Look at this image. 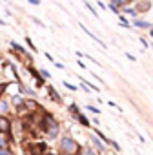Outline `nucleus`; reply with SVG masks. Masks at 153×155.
<instances>
[{
    "mask_svg": "<svg viewBox=\"0 0 153 155\" xmlns=\"http://www.w3.org/2000/svg\"><path fill=\"white\" fill-rule=\"evenodd\" d=\"M37 124H38V128H40V131L46 133L47 139H57L58 133H60V124H58V120H57L49 111H46V110H42L40 119H38Z\"/></svg>",
    "mask_w": 153,
    "mask_h": 155,
    "instance_id": "obj_1",
    "label": "nucleus"
},
{
    "mask_svg": "<svg viewBox=\"0 0 153 155\" xmlns=\"http://www.w3.org/2000/svg\"><path fill=\"white\" fill-rule=\"evenodd\" d=\"M38 73H40V77H42V79H44V81H46V79H49V77H51V75H49V71H47V69H40V71H38Z\"/></svg>",
    "mask_w": 153,
    "mask_h": 155,
    "instance_id": "obj_17",
    "label": "nucleus"
},
{
    "mask_svg": "<svg viewBox=\"0 0 153 155\" xmlns=\"http://www.w3.org/2000/svg\"><path fill=\"white\" fill-rule=\"evenodd\" d=\"M47 151V144L46 142H33L29 144V153L31 155H44Z\"/></svg>",
    "mask_w": 153,
    "mask_h": 155,
    "instance_id": "obj_4",
    "label": "nucleus"
},
{
    "mask_svg": "<svg viewBox=\"0 0 153 155\" xmlns=\"http://www.w3.org/2000/svg\"><path fill=\"white\" fill-rule=\"evenodd\" d=\"M67 110H69V113H71L73 117H76V115L80 113V111H79V106H76V104H69V108H67Z\"/></svg>",
    "mask_w": 153,
    "mask_h": 155,
    "instance_id": "obj_13",
    "label": "nucleus"
},
{
    "mask_svg": "<svg viewBox=\"0 0 153 155\" xmlns=\"http://www.w3.org/2000/svg\"><path fill=\"white\" fill-rule=\"evenodd\" d=\"M140 44H142L144 48H148V42H146V38H140Z\"/></svg>",
    "mask_w": 153,
    "mask_h": 155,
    "instance_id": "obj_27",
    "label": "nucleus"
},
{
    "mask_svg": "<svg viewBox=\"0 0 153 155\" xmlns=\"http://www.w3.org/2000/svg\"><path fill=\"white\" fill-rule=\"evenodd\" d=\"M47 88V93H49V99L55 102V104H62V97L58 95V91L53 88V86H46Z\"/></svg>",
    "mask_w": 153,
    "mask_h": 155,
    "instance_id": "obj_6",
    "label": "nucleus"
},
{
    "mask_svg": "<svg viewBox=\"0 0 153 155\" xmlns=\"http://www.w3.org/2000/svg\"><path fill=\"white\" fill-rule=\"evenodd\" d=\"M8 86H9L8 82H2V84H0V99H2V95L6 93V90H8Z\"/></svg>",
    "mask_w": 153,
    "mask_h": 155,
    "instance_id": "obj_16",
    "label": "nucleus"
},
{
    "mask_svg": "<svg viewBox=\"0 0 153 155\" xmlns=\"http://www.w3.org/2000/svg\"><path fill=\"white\" fill-rule=\"evenodd\" d=\"M8 111H9V102L0 99V115H8Z\"/></svg>",
    "mask_w": 153,
    "mask_h": 155,
    "instance_id": "obj_9",
    "label": "nucleus"
},
{
    "mask_svg": "<svg viewBox=\"0 0 153 155\" xmlns=\"http://www.w3.org/2000/svg\"><path fill=\"white\" fill-rule=\"evenodd\" d=\"M109 146H111V148H113L115 151H120V146H119V144H117L115 140H109Z\"/></svg>",
    "mask_w": 153,
    "mask_h": 155,
    "instance_id": "obj_20",
    "label": "nucleus"
},
{
    "mask_svg": "<svg viewBox=\"0 0 153 155\" xmlns=\"http://www.w3.org/2000/svg\"><path fill=\"white\" fill-rule=\"evenodd\" d=\"M26 42H28V46H29V48H31L33 51H37V48H35V44L31 42V38H29V37H26Z\"/></svg>",
    "mask_w": 153,
    "mask_h": 155,
    "instance_id": "obj_22",
    "label": "nucleus"
},
{
    "mask_svg": "<svg viewBox=\"0 0 153 155\" xmlns=\"http://www.w3.org/2000/svg\"><path fill=\"white\" fill-rule=\"evenodd\" d=\"M151 37H153V29H151Z\"/></svg>",
    "mask_w": 153,
    "mask_h": 155,
    "instance_id": "obj_29",
    "label": "nucleus"
},
{
    "mask_svg": "<svg viewBox=\"0 0 153 155\" xmlns=\"http://www.w3.org/2000/svg\"><path fill=\"white\" fill-rule=\"evenodd\" d=\"M86 6H88V9H90V11H91V13H93L95 17H99V15H97V11H95V8H93V6H91L90 2H88V0H86Z\"/></svg>",
    "mask_w": 153,
    "mask_h": 155,
    "instance_id": "obj_21",
    "label": "nucleus"
},
{
    "mask_svg": "<svg viewBox=\"0 0 153 155\" xmlns=\"http://www.w3.org/2000/svg\"><path fill=\"white\" fill-rule=\"evenodd\" d=\"M122 11H124L126 15H131V17H137V15H138L135 8H122Z\"/></svg>",
    "mask_w": 153,
    "mask_h": 155,
    "instance_id": "obj_14",
    "label": "nucleus"
},
{
    "mask_svg": "<svg viewBox=\"0 0 153 155\" xmlns=\"http://www.w3.org/2000/svg\"><path fill=\"white\" fill-rule=\"evenodd\" d=\"M119 20H120V24H122L124 28H131V26L128 24V20H126V17H122V15H120V17H119Z\"/></svg>",
    "mask_w": 153,
    "mask_h": 155,
    "instance_id": "obj_19",
    "label": "nucleus"
},
{
    "mask_svg": "<svg viewBox=\"0 0 153 155\" xmlns=\"http://www.w3.org/2000/svg\"><path fill=\"white\" fill-rule=\"evenodd\" d=\"M88 111H91V113H100V110L95 108V106H88Z\"/></svg>",
    "mask_w": 153,
    "mask_h": 155,
    "instance_id": "obj_23",
    "label": "nucleus"
},
{
    "mask_svg": "<svg viewBox=\"0 0 153 155\" xmlns=\"http://www.w3.org/2000/svg\"><path fill=\"white\" fill-rule=\"evenodd\" d=\"M128 2H129V0H111V4H113V6H117L119 9H120L122 6H126Z\"/></svg>",
    "mask_w": 153,
    "mask_h": 155,
    "instance_id": "obj_15",
    "label": "nucleus"
},
{
    "mask_svg": "<svg viewBox=\"0 0 153 155\" xmlns=\"http://www.w3.org/2000/svg\"><path fill=\"white\" fill-rule=\"evenodd\" d=\"M80 144L76 142L73 137H62L60 139V142H58V150H60V153H66V155H76L80 151Z\"/></svg>",
    "mask_w": 153,
    "mask_h": 155,
    "instance_id": "obj_2",
    "label": "nucleus"
},
{
    "mask_svg": "<svg viewBox=\"0 0 153 155\" xmlns=\"http://www.w3.org/2000/svg\"><path fill=\"white\" fill-rule=\"evenodd\" d=\"M90 140H91V144H93V148H95L97 151H102V153L106 151V144H104V142L95 135V133H91V135H90Z\"/></svg>",
    "mask_w": 153,
    "mask_h": 155,
    "instance_id": "obj_5",
    "label": "nucleus"
},
{
    "mask_svg": "<svg viewBox=\"0 0 153 155\" xmlns=\"http://www.w3.org/2000/svg\"><path fill=\"white\" fill-rule=\"evenodd\" d=\"M55 66H57L58 69H64V64H60V62H55Z\"/></svg>",
    "mask_w": 153,
    "mask_h": 155,
    "instance_id": "obj_28",
    "label": "nucleus"
},
{
    "mask_svg": "<svg viewBox=\"0 0 153 155\" xmlns=\"http://www.w3.org/2000/svg\"><path fill=\"white\" fill-rule=\"evenodd\" d=\"M64 86H66V88H67L69 91H75V90H76V88H75L73 84H69V82H64Z\"/></svg>",
    "mask_w": 153,
    "mask_h": 155,
    "instance_id": "obj_25",
    "label": "nucleus"
},
{
    "mask_svg": "<svg viewBox=\"0 0 153 155\" xmlns=\"http://www.w3.org/2000/svg\"><path fill=\"white\" fill-rule=\"evenodd\" d=\"M109 9H111V11H113L115 15H119V11H120V9H119L117 6H113V4H109Z\"/></svg>",
    "mask_w": 153,
    "mask_h": 155,
    "instance_id": "obj_24",
    "label": "nucleus"
},
{
    "mask_svg": "<svg viewBox=\"0 0 153 155\" xmlns=\"http://www.w3.org/2000/svg\"><path fill=\"white\" fill-rule=\"evenodd\" d=\"M60 155H66V153H60Z\"/></svg>",
    "mask_w": 153,
    "mask_h": 155,
    "instance_id": "obj_30",
    "label": "nucleus"
},
{
    "mask_svg": "<svg viewBox=\"0 0 153 155\" xmlns=\"http://www.w3.org/2000/svg\"><path fill=\"white\" fill-rule=\"evenodd\" d=\"M80 151H82L84 155H97V153H95V150H93L91 146H82V148H80Z\"/></svg>",
    "mask_w": 153,
    "mask_h": 155,
    "instance_id": "obj_12",
    "label": "nucleus"
},
{
    "mask_svg": "<svg viewBox=\"0 0 153 155\" xmlns=\"http://www.w3.org/2000/svg\"><path fill=\"white\" fill-rule=\"evenodd\" d=\"M95 135H97V137H99V139H100L104 144H109V139H108V137H106V135H104L100 130H95Z\"/></svg>",
    "mask_w": 153,
    "mask_h": 155,
    "instance_id": "obj_11",
    "label": "nucleus"
},
{
    "mask_svg": "<svg viewBox=\"0 0 153 155\" xmlns=\"http://www.w3.org/2000/svg\"><path fill=\"white\" fill-rule=\"evenodd\" d=\"M28 2L33 4V6H38V4H40V0H28Z\"/></svg>",
    "mask_w": 153,
    "mask_h": 155,
    "instance_id": "obj_26",
    "label": "nucleus"
},
{
    "mask_svg": "<svg viewBox=\"0 0 153 155\" xmlns=\"http://www.w3.org/2000/svg\"><path fill=\"white\" fill-rule=\"evenodd\" d=\"M0 155H13L11 148H0Z\"/></svg>",
    "mask_w": 153,
    "mask_h": 155,
    "instance_id": "obj_18",
    "label": "nucleus"
},
{
    "mask_svg": "<svg viewBox=\"0 0 153 155\" xmlns=\"http://www.w3.org/2000/svg\"><path fill=\"white\" fill-rule=\"evenodd\" d=\"M11 122L8 115H0V135H11Z\"/></svg>",
    "mask_w": 153,
    "mask_h": 155,
    "instance_id": "obj_3",
    "label": "nucleus"
},
{
    "mask_svg": "<svg viewBox=\"0 0 153 155\" xmlns=\"http://www.w3.org/2000/svg\"><path fill=\"white\" fill-rule=\"evenodd\" d=\"M149 8H151V0H142V2L137 4L135 9H137V13H142V11H148Z\"/></svg>",
    "mask_w": 153,
    "mask_h": 155,
    "instance_id": "obj_8",
    "label": "nucleus"
},
{
    "mask_svg": "<svg viewBox=\"0 0 153 155\" xmlns=\"http://www.w3.org/2000/svg\"><path fill=\"white\" fill-rule=\"evenodd\" d=\"M133 24H135L137 28H142V29H148V28H151V24H149V22H146V20H135Z\"/></svg>",
    "mask_w": 153,
    "mask_h": 155,
    "instance_id": "obj_10",
    "label": "nucleus"
},
{
    "mask_svg": "<svg viewBox=\"0 0 153 155\" xmlns=\"http://www.w3.org/2000/svg\"><path fill=\"white\" fill-rule=\"evenodd\" d=\"M73 119H75V120H79V124H80V126H84V128H90V126H91V120H90L84 113H79L76 117H73Z\"/></svg>",
    "mask_w": 153,
    "mask_h": 155,
    "instance_id": "obj_7",
    "label": "nucleus"
}]
</instances>
